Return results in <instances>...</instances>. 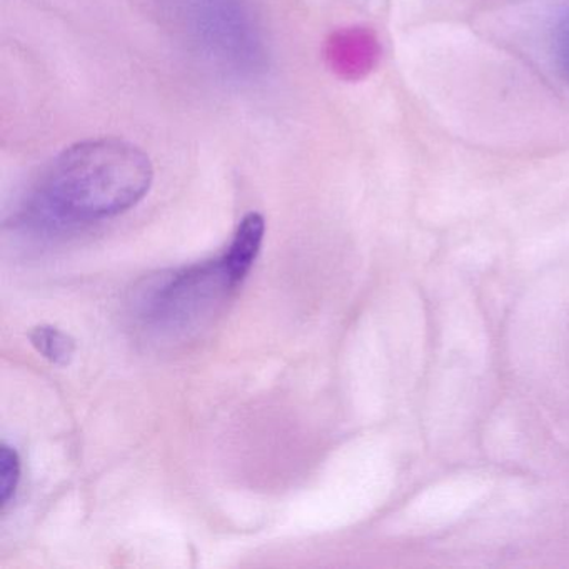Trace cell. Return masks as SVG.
Listing matches in <instances>:
<instances>
[{
    "mask_svg": "<svg viewBox=\"0 0 569 569\" xmlns=\"http://www.w3.org/2000/svg\"><path fill=\"white\" fill-rule=\"evenodd\" d=\"M151 159L119 139L79 142L42 172L28 202V218L42 228H68L114 218L151 189Z\"/></svg>",
    "mask_w": 569,
    "mask_h": 569,
    "instance_id": "cell-1",
    "label": "cell"
},
{
    "mask_svg": "<svg viewBox=\"0 0 569 569\" xmlns=\"http://www.w3.org/2000/svg\"><path fill=\"white\" fill-rule=\"evenodd\" d=\"M196 28L219 59L236 68H252L259 42L242 0H191Z\"/></svg>",
    "mask_w": 569,
    "mask_h": 569,
    "instance_id": "cell-2",
    "label": "cell"
},
{
    "mask_svg": "<svg viewBox=\"0 0 569 569\" xmlns=\"http://www.w3.org/2000/svg\"><path fill=\"white\" fill-rule=\"evenodd\" d=\"M266 221L259 212H249L239 222L228 251L222 256L226 274L234 288L242 284L254 266L264 241Z\"/></svg>",
    "mask_w": 569,
    "mask_h": 569,
    "instance_id": "cell-3",
    "label": "cell"
},
{
    "mask_svg": "<svg viewBox=\"0 0 569 569\" xmlns=\"http://www.w3.org/2000/svg\"><path fill=\"white\" fill-rule=\"evenodd\" d=\"M29 339H31V345L34 346L36 351L42 358L51 361L52 365H71L76 355V341L71 336L62 332L61 329L54 328V326H38V328L32 329Z\"/></svg>",
    "mask_w": 569,
    "mask_h": 569,
    "instance_id": "cell-4",
    "label": "cell"
},
{
    "mask_svg": "<svg viewBox=\"0 0 569 569\" xmlns=\"http://www.w3.org/2000/svg\"><path fill=\"white\" fill-rule=\"evenodd\" d=\"M19 479H21V459H19L18 451L4 442L0 448V506H2V511L8 509L9 502L14 498Z\"/></svg>",
    "mask_w": 569,
    "mask_h": 569,
    "instance_id": "cell-5",
    "label": "cell"
},
{
    "mask_svg": "<svg viewBox=\"0 0 569 569\" xmlns=\"http://www.w3.org/2000/svg\"><path fill=\"white\" fill-rule=\"evenodd\" d=\"M555 54L562 74L569 81V16L562 19L558 31H556Z\"/></svg>",
    "mask_w": 569,
    "mask_h": 569,
    "instance_id": "cell-6",
    "label": "cell"
}]
</instances>
